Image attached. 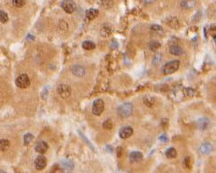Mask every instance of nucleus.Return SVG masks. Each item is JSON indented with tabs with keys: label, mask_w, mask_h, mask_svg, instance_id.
Returning a JSON list of instances; mask_svg holds the SVG:
<instances>
[{
	"label": "nucleus",
	"mask_w": 216,
	"mask_h": 173,
	"mask_svg": "<svg viewBox=\"0 0 216 173\" xmlns=\"http://www.w3.org/2000/svg\"><path fill=\"white\" fill-rule=\"evenodd\" d=\"M100 34H101V37L103 38H108L111 34H112V30L109 27H103L100 30Z\"/></svg>",
	"instance_id": "nucleus-18"
},
{
	"label": "nucleus",
	"mask_w": 216,
	"mask_h": 173,
	"mask_svg": "<svg viewBox=\"0 0 216 173\" xmlns=\"http://www.w3.org/2000/svg\"><path fill=\"white\" fill-rule=\"evenodd\" d=\"M72 72L76 77H84L86 74V69L84 66H81V65H74L72 67Z\"/></svg>",
	"instance_id": "nucleus-9"
},
{
	"label": "nucleus",
	"mask_w": 216,
	"mask_h": 173,
	"mask_svg": "<svg viewBox=\"0 0 216 173\" xmlns=\"http://www.w3.org/2000/svg\"><path fill=\"white\" fill-rule=\"evenodd\" d=\"M159 139H160L162 142H166V141L168 140V137H167L166 135H162V136L159 137Z\"/></svg>",
	"instance_id": "nucleus-34"
},
{
	"label": "nucleus",
	"mask_w": 216,
	"mask_h": 173,
	"mask_svg": "<svg viewBox=\"0 0 216 173\" xmlns=\"http://www.w3.org/2000/svg\"><path fill=\"white\" fill-rule=\"evenodd\" d=\"M113 121L112 120H106L104 123H103V128H105V130H112L113 129Z\"/></svg>",
	"instance_id": "nucleus-24"
},
{
	"label": "nucleus",
	"mask_w": 216,
	"mask_h": 173,
	"mask_svg": "<svg viewBox=\"0 0 216 173\" xmlns=\"http://www.w3.org/2000/svg\"><path fill=\"white\" fill-rule=\"evenodd\" d=\"M132 134H133V130H132L131 127H129V126L121 128L119 131V136L122 139L129 138L130 136H131Z\"/></svg>",
	"instance_id": "nucleus-10"
},
{
	"label": "nucleus",
	"mask_w": 216,
	"mask_h": 173,
	"mask_svg": "<svg viewBox=\"0 0 216 173\" xmlns=\"http://www.w3.org/2000/svg\"><path fill=\"white\" fill-rule=\"evenodd\" d=\"M88 2H90V3H93L94 2V0H87Z\"/></svg>",
	"instance_id": "nucleus-36"
},
{
	"label": "nucleus",
	"mask_w": 216,
	"mask_h": 173,
	"mask_svg": "<svg viewBox=\"0 0 216 173\" xmlns=\"http://www.w3.org/2000/svg\"><path fill=\"white\" fill-rule=\"evenodd\" d=\"M62 165L64 167V169H68V170H73V163L71 161H64L63 162Z\"/></svg>",
	"instance_id": "nucleus-26"
},
{
	"label": "nucleus",
	"mask_w": 216,
	"mask_h": 173,
	"mask_svg": "<svg viewBox=\"0 0 216 173\" xmlns=\"http://www.w3.org/2000/svg\"><path fill=\"white\" fill-rule=\"evenodd\" d=\"M0 20H1V22H2V23L7 22V21H8V15H7V14H6L5 12H4V11H1V12H0Z\"/></svg>",
	"instance_id": "nucleus-28"
},
{
	"label": "nucleus",
	"mask_w": 216,
	"mask_h": 173,
	"mask_svg": "<svg viewBox=\"0 0 216 173\" xmlns=\"http://www.w3.org/2000/svg\"><path fill=\"white\" fill-rule=\"evenodd\" d=\"M105 110V103L102 99H97L92 105V113L96 116H100Z\"/></svg>",
	"instance_id": "nucleus-3"
},
{
	"label": "nucleus",
	"mask_w": 216,
	"mask_h": 173,
	"mask_svg": "<svg viewBox=\"0 0 216 173\" xmlns=\"http://www.w3.org/2000/svg\"><path fill=\"white\" fill-rule=\"evenodd\" d=\"M185 95L187 96H189V97H192V96H195V90L193 89V88H185L184 89V92H183Z\"/></svg>",
	"instance_id": "nucleus-27"
},
{
	"label": "nucleus",
	"mask_w": 216,
	"mask_h": 173,
	"mask_svg": "<svg viewBox=\"0 0 216 173\" xmlns=\"http://www.w3.org/2000/svg\"><path fill=\"white\" fill-rule=\"evenodd\" d=\"M181 7L185 9H192L196 6V1L195 0H183L180 4Z\"/></svg>",
	"instance_id": "nucleus-15"
},
{
	"label": "nucleus",
	"mask_w": 216,
	"mask_h": 173,
	"mask_svg": "<svg viewBox=\"0 0 216 173\" xmlns=\"http://www.w3.org/2000/svg\"><path fill=\"white\" fill-rule=\"evenodd\" d=\"M61 6L67 14H73L76 9V5L73 0H63Z\"/></svg>",
	"instance_id": "nucleus-5"
},
{
	"label": "nucleus",
	"mask_w": 216,
	"mask_h": 173,
	"mask_svg": "<svg viewBox=\"0 0 216 173\" xmlns=\"http://www.w3.org/2000/svg\"><path fill=\"white\" fill-rule=\"evenodd\" d=\"M34 164H35V168L38 171H42L47 166V158L43 155H39L35 159Z\"/></svg>",
	"instance_id": "nucleus-8"
},
{
	"label": "nucleus",
	"mask_w": 216,
	"mask_h": 173,
	"mask_svg": "<svg viewBox=\"0 0 216 173\" xmlns=\"http://www.w3.org/2000/svg\"><path fill=\"white\" fill-rule=\"evenodd\" d=\"M98 15V10L94 9V8H90L89 10L86 11V18L89 21L94 20Z\"/></svg>",
	"instance_id": "nucleus-14"
},
{
	"label": "nucleus",
	"mask_w": 216,
	"mask_h": 173,
	"mask_svg": "<svg viewBox=\"0 0 216 173\" xmlns=\"http://www.w3.org/2000/svg\"><path fill=\"white\" fill-rule=\"evenodd\" d=\"M170 53L174 56H180L183 54V50L179 46L173 45V46H170Z\"/></svg>",
	"instance_id": "nucleus-16"
},
{
	"label": "nucleus",
	"mask_w": 216,
	"mask_h": 173,
	"mask_svg": "<svg viewBox=\"0 0 216 173\" xmlns=\"http://www.w3.org/2000/svg\"><path fill=\"white\" fill-rule=\"evenodd\" d=\"M184 165L187 169H190L191 168V164H190V158L189 157H186L184 160Z\"/></svg>",
	"instance_id": "nucleus-32"
},
{
	"label": "nucleus",
	"mask_w": 216,
	"mask_h": 173,
	"mask_svg": "<svg viewBox=\"0 0 216 173\" xmlns=\"http://www.w3.org/2000/svg\"><path fill=\"white\" fill-rule=\"evenodd\" d=\"M179 67V61L174 60V61H171L167 63H165L163 67V73L164 75H170L174 73L175 72L178 71Z\"/></svg>",
	"instance_id": "nucleus-1"
},
{
	"label": "nucleus",
	"mask_w": 216,
	"mask_h": 173,
	"mask_svg": "<svg viewBox=\"0 0 216 173\" xmlns=\"http://www.w3.org/2000/svg\"><path fill=\"white\" fill-rule=\"evenodd\" d=\"M57 92H58V95L62 98H68L69 96H71V88L66 85V84H61L59 85L58 88H57Z\"/></svg>",
	"instance_id": "nucleus-6"
},
{
	"label": "nucleus",
	"mask_w": 216,
	"mask_h": 173,
	"mask_svg": "<svg viewBox=\"0 0 216 173\" xmlns=\"http://www.w3.org/2000/svg\"><path fill=\"white\" fill-rule=\"evenodd\" d=\"M162 61V55L161 54H156V56L153 59V63L154 64H158Z\"/></svg>",
	"instance_id": "nucleus-31"
},
{
	"label": "nucleus",
	"mask_w": 216,
	"mask_h": 173,
	"mask_svg": "<svg viewBox=\"0 0 216 173\" xmlns=\"http://www.w3.org/2000/svg\"><path fill=\"white\" fill-rule=\"evenodd\" d=\"M133 112V105L131 103H125L120 105L117 109V113L120 117L121 118H127L131 115Z\"/></svg>",
	"instance_id": "nucleus-2"
},
{
	"label": "nucleus",
	"mask_w": 216,
	"mask_h": 173,
	"mask_svg": "<svg viewBox=\"0 0 216 173\" xmlns=\"http://www.w3.org/2000/svg\"><path fill=\"white\" fill-rule=\"evenodd\" d=\"M214 149V146L210 143H205L199 147V153L201 154H209Z\"/></svg>",
	"instance_id": "nucleus-12"
},
{
	"label": "nucleus",
	"mask_w": 216,
	"mask_h": 173,
	"mask_svg": "<svg viewBox=\"0 0 216 173\" xmlns=\"http://www.w3.org/2000/svg\"><path fill=\"white\" fill-rule=\"evenodd\" d=\"M168 24H169V26H170L171 28H172V29H178L179 26V21H178L176 17H171V18H169V20H168Z\"/></svg>",
	"instance_id": "nucleus-19"
},
{
	"label": "nucleus",
	"mask_w": 216,
	"mask_h": 173,
	"mask_svg": "<svg viewBox=\"0 0 216 173\" xmlns=\"http://www.w3.org/2000/svg\"><path fill=\"white\" fill-rule=\"evenodd\" d=\"M101 3L105 7H109L110 8V7L113 6V2H111L110 0H101Z\"/></svg>",
	"instance_id": "nucleus-30"
},
{
	"label": "nucleus",
	"mask_w": 216,
	"mask_h": 173,
	"mask_svg": "<svg viewBox=\"0 0 216 173\" xmlns=\"http://www.w3.org/2000/svg\"><path fill=\"white\" fill-rule=\"evenodd\" d=\"M160 46H161V44H160L158 41H156V40H153V41H151V42L148 44V47H149V49L152 50V51H156Z\"/></svg>",
	"instance_id": "nucleus-23"
},
{
	"label": "nucleus",
	"mask_w": 216,
	"mask_h": 173,
	"mask_svg": "<svg viewBox=\"0 0 216 173\" xmlns=\"http://www.w3.org/2000/svg\"><path fill=\"white\" fill-rule=\"evenodd\" d=\"M15 83L16 86L20 88H27L31 85V80L27 74H21L16 78Z\"/></svg>",
	"instance_id": "nucleus-4"
},
{
	"label": "nucleus",
	"mask_w": 216,
	"mask_h": 173,
	"mask_svg": "<svg viewBox=\"0 0 216 173\" xmlns=\"http://www.w3.org/2000/svg\"><path fill=\"white\" fill-rule=\"evenodd\" d=\"M25 4V0H13V5L15 7H22Z\"/></svg>",
	"instance_id": "nucleus-29"
},
{
	"label": "nucleus",
	"mask_w": 216,
	"mask_h": 173,
	"mask_svg": "<svg viewBox=\"0 0 216 173\" xmlns=\"http://www.w3.org/2000/svg\"><path fill=\"white\" fill-rule=\"evenodd\" d=\"M156 0H144V3L145 4H147V5H148V4H152L153 2H155Z\"/></svg>",
	"instance_id": "nucleus-35"
},
{
	"label": "nucleus",
	"mask_w": 216,
	"mask_h": 173,
	"mask_svg": "<svg viewBox=\"0 0 216 173\" xmlns=\"http://www.w3.org/2000/svg\"><path fill=\"white\" fill-rule=\"evenodd\" d=\"M48 149V145L45 141H39L35 146V151L40 154H45Z\"/></svg>",
	"instance_id": "nucleus-11"
},
{
	"label": "nucleus",
	"mask_w": 216,
	"mask_h": 173,
	"mask_svg": "<svg viewBox=\"0 0 216 173\" xmlns=\"http://www.w3.org/2000/svg\"><path fill=\"white\" fill-rule=\"evenodd\" d=\"M165 155L167 156V158H175L177 156V151L175 148L173 147H171V148H168L167 151L165 152Z\"/></svg>",
	"instance_id": "nucleus-21"
},
{
	"label": "nucleus",
	"mask_w": 216,
	"mask_h": 173,
	"mask_svg": "<svg viewBox=\"0 0 216 173\" xmlns=\"http://www.w3.org/2000/svg\"><path fill=\"white\" fill-rule=\"evenodd\" d=\"M196 124L197 129H198L199 130L204 131V130H206L209 128V126H210V120H209L208 118H205V117L200 118V119H198V120H196Z\"/></svg>",
	"instance_id": "nucleus-7"
},
{
	"label": "nucleus",
	"mask_w": 216,
	"mask_h": 173,
	"mask_svg": "<svg viewBox=\"0 0 216 173\" xmlns=\"http://www.w3.org/2000/svg\"><path fill=\"white\" fill-rule=\"evenodd\" d=\"M214 41H215V44H216V36H214Z\"/></svg>",
	"instance_id": "nucleus-37"
},
{
	"label": "nucleus",
	"mask_w": 216,
	"mask_h": 173,
	"mask_svg": "<svg viewBox=\"0 0 216 173\" xmlns=\"http://www.w3.org/2000/svg\"><path fill=\"white\" fill-rule=\"evenodd\" d=\"M33 138H34V136L32 134H31V133L25 134L24 138H23V145L24 146H29L31 143V141L33 140Z\"/></svg>",
	"instance_id": "nucleus-22"
},
{
	"label": "nucleus",
	"mask_w": 216,
	"mask_h": 173,
	"mask_svg": "<svg viewBox=\"0 0 216 173\" xmlns=\"http://www.w3.org/2000/svg\"><path fill=\"white\" fill-rule=\"evenodd\" d=\"M82 47L85 50H93L96 48V45L94 42L89 41V40H86L82 43Z\"/></svg>",
	"instance_id": "nucleus-17"
},
{
	"label": "nucleus",
	"mask_w": 216,
	"mask_h": 173,
	"mask_svg": "<svg viewBox=\"0 0 216 173\" xmlns=\"http://www.w3.org/2000/svg\"><path fill=\"white\" fill-rule=\"evenodd\" d=\"M151 30H154V31H158V32H163V28L160 26V25H157V24H155L151 27Z\"/></svg>",
	"instance_id": "nucleus-33"
},
{
	"label": "nucleus",
	"mask_w": 216,
	"mask_h": 173,
	"mask_svg": "<svg viewBox=\"0 0 216 173\" xmlns=\"http://www.w3.org/2000/svg\"><path fill=\"white\" fill-rule=\"evenodd\" d=\"M143 160V154L140 152H132L130 154V162L131 163H137Z\"/></svg>",
	"instance_id": "nucleus-13"
},
{
	"label": "nucleus",
	"mask_w": 216,
	"mask_h": 173,
	"mask_svg": "<svg viewBox=\"0 0 216 173\" xmlns=\"http://www.w3.org/2000/svg\"><path fill=\"white\" fill-rule=\"evenodd\" d=\"M10 147V142L7 139H1L0 141V148L1 151H6Z\"/></svg>",
	"instance_id": "nucleus-20"
},
{
	"label": "nucleus",
	"mask_w": 216,
	"mask_h": 173,
	"mask_svg": "<svg viewBox=\"0 0 216 173\" xmlns=\"http://www.w3.org/2000/svg\"><path fill=\"white\" fill-rule=\"evenodd\" d=\"M144 103H145V104H147L148 107H151L153 104H154V103H155V99L153 98V97H145V99H144Z\"/></svg>",
	"instance_id": "nucleus-25"
}]
</instances>
